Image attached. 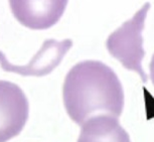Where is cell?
Returning a JSON list of instances; mask_svg holds the SVG:
<instances>
[{"label": "cell", "mask_w": 154, "mask_h": 142, "mask_svg": "<svg viewBox=\"0 0 154 142\" xmlns=\"http://www.w3.org/2000/svg\"><path fill=\"white\" fill-rule=\"evenodd\" d=\"M63 98L68 115L80 126L100 114L119 118L124 108V91L118 76L99 60H84L70 70Z\"/></svg>", "instance_id": "obj_1"}, {"label": "cell", "mask_w": 154, "mask_h": 142, "mask_svg": "<svg viewBox=\"0 0 154 142\" xmlns=\"http://www.w3.org/2000/svg\"><path fill=\"white\" fill-rule=\"evenodd\" d=\"M149 7V3H145L106 41V47L111 56L119 60L125 69L136 72L143 82L147 81V76L142 69V60L145 57L142 31Z\"/></svg>", "instance_id": "obj_2"}, {"label": "cell", "mask_w": 154, "mask_h": 142, "mask_svg": "<svg viewBox=\"0 0 154 142\" xmlns=\"http://www.w3.org/2000/svg\"><path fill=\"white\" fill-rule=\"evenodd\" d=\"M28 100L17 85L0 81V142L17 136L28 119Z\"/></svg>", "instance_id": "obj_3"}, {"label": "cell", "mask_w": 154, "mask_h": 142, "mask_svg": "<svg viewBox=\"0 0 154 142\" xmlns=\"http://www.w3.org/2000/svg\"><path fill=\"white\" fill-rule=\"evenodd\" d=\"M68 0H9L12 14L30 29L42 30L60 21Z\"/></svg>", "instance_id": "obj_4"}, {"label": "cell", "mask_w": 154, "mask_h": 142, "mask_svg": "<svg viewBox=\"0 0 154 142\" xmlns=\"http://www.w3.org/2000/svg\"><path fill=\"white\" fill-rule=\"evenodd\" d=\"M73 45L70 39L57 41L55 39H46L36 56L25 66H16L11 64L5 55L0 51L1 68L7 72H13L22 76H44L53 72L61 64L66 53Z\"/></svg>", "instance_id": "obj_5"}, {"label": "cell", "mask_w": 154, "mask_h": 142, "mask_svg": "<svg viewBox=\"0 0 154 142\" xmlns=\"http://www.w3.org/2000/svg\"><path fill=\"white\" fill-rule=\"evenodd\" d=\"M78 142H131L127 131L116 116L100 114L81 125Z\"/></svg>", "instance_id": "obj_6"}, {"label": "cell", "mask_w": 154, "mask_h": 142, "mask_svg": "<svg viewBox=\"0 0 154 142\" xmlns=\"http://www.w3.org/2000/svg\"><path fill=\"white\" fill-rule=\"evenodd\" d=\"M150 78H151V81L154 86V55L152 57L151 62H150Z\"/></svg>", "instance_id": "obj_7"}]
</instances>
